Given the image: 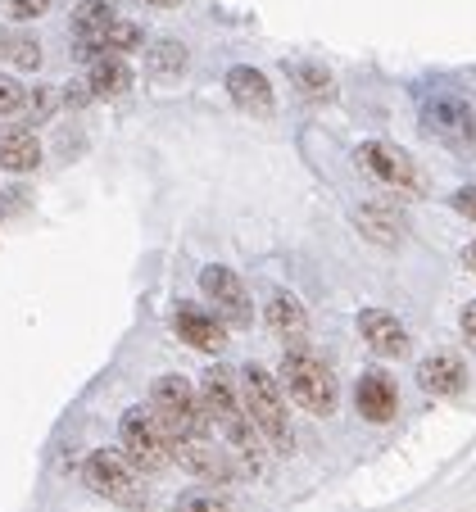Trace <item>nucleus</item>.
Instances as JSON below:
<instances>
[{
	"label": "nucleus",
	"mask_w": 476,
	"mask_h": 512,
	"mask_svg": "<svg viewBox=\"0 0 476 512\" xmlns=\"http://www.w3.org/2000/svg\"><path fill=\"white\" fill-rule=\"evenodd\" d=\"M150 413H155V422L168 431V440H177V435H204V426H209L204 422L200 395H195L182 377H173V372L150 386Z\"/></svg>",
	"instance_id": "5"
},
{
	"label": "nucleus",
	"mask_w": 476,
	"mask_h": 512,
	"mask_svg": "<svg viewBox=\"0 0 476 512\" xmlns=\"http://www.w3.org/2000/svg\"><path fill=\"white\" fill-rule=\"evenodd\" d=\"M263 318H268V331L282 340L286 349H309V313L295 295L286 290H272L268 304H263Z\"/></svg>",
	"instance_id": "10"
},
{
	"label": "nucleus",
	"mask_w": 476,
	"mask_h": 512,
	"mask_svg": "<svg viewBox=\"0 0 476 512\" xmlns=\"http://www.w3.org/2000/svg\"><path fill=\"white\" fill-rule=\"evenodd\" d=\"M227 96H232L236 109H245V114H254V118H272V109H277L268 78H263L259 68H250V64H241V68L227 73Z\"/></svg>",
	"instance_id": "14"
},
{
	"label": "nucleus",
	"mask_w": 476,
	"mask_h": 512,
	"mask_svg": "<svg viewBox=\"0 0 476 512\" xmlns=\"http://www.w3.org/2000/svg\"><path fill=\"white\" fill-rule=\"evenodd\" d=\"M146 5H164V10H173V5H182V0H146Z\"/></svg>",
	"instance_id": "31"
},
{
	"label": "nucleus",
	"mask_w": 476,
	"mask_h": 512,
	"mask_svg": "<svg viewBox=\"0 0 476 512\" xmlns=\"http://www.w3.org/2000/svg\"><path fill=\"white\" fill-rule=\"evenodd\" d=\"M359 331H363V345L381 358H404L408 354V327L386 309H363L359 313Z\"/></svg>",
	"instance_id": "12"
},
{
	"label": "nucleus",
	"mask_w": 476,
	"mask_h": 512,
	"mask_svg": "<svg viewBox=\"0 0 476 512\" xmlns=\"http://www.w3.org/2000/svg\"><path fill=\"white\" fill-rule=\"evenodd\" d=\"M146 64L155 78H182L186 73V46L182 41H155L146 50Z\"/></svg>",
	"instance_id": "20"
},
{
	"label": "nucleus",
	"mask_w": 476,
	"mask_h": 512,
	"mask_svg": "<svg viewBox=\"0 0 476 512\" xmlns=\"http://www.w3.org/2000/svg\"><path fill=\"white\" fill-rule=\"evenodd\" d=\"M177 512H232V503H227L218 490L200 485V490H186L182 499H177Z\"/></svg>",
	"instance_id": "23"
},
{
	"label": "nucleus",
	"mask_w": 476,
	"mask_h": 512,
	"mask_svg": "<svg viewBox=\"0 0 476 512\" xmlns=\"http://www.w3.org/2000/svg\"><path fill=\"white\" fill-rule=\"evenodd\" d=\"M354 159H359V168L368 177H377L386 191H395V195H422L427 191V177H422V168H418V159L408 155V150H399V145H390V141H368V145H359L354 150Z\"/></svg>",
	"instance_id": "6"
},
{
	"label": "nucleus",
	"mask_w": 476,
	"mask_h": 512,
	"mask_svg": "<svg viewBox=\"0 0 476 512\" xmlns=\"http://www.w3.org/2000/svg\"><path fill=\"white\" fill-rule=\"evenodd\" d=\"M0 59H5V64H14V68H41V46H37V37L0 28Z\"/></svg>",
	"instance_id": "19"
},
{
	"label": "nucleus",
	"mask_w": 476,
	"mask_h": 512,
	"mask_svg": "<svg viewBox=\"0 0 476 512\" xmlns=\"http://www.w3.org/2000/svg\"><path fill=\"white\" fill-rule=\"evenodd\" d=\"M5 10H10V19H41V14L50 10V0H5Z\"/></svg>",
	"instance_id": "26"
},
{
	"label": "nucleus",
	"mask_w": 476,
	"mask_h": 512,
	"mask_svg": "<svg viewBox=\"0 0 476 512\" xmlns=\"http://www.w3.org/2000/svg\"><path fill=\"white\" fill-rule=\"evenodd\" d=\"M454 209L463 213V218H472V223H476V186H463V191L454 195Z\"/></svg>",
	"instance_id": "28"
},
{
	"label": "nucleus",
	"mask_w": 476,
	"mask_h": 512,
	"mask_svg": "<svg viewBox=\"0 0 476 512\" xmlns=\"http://www.w3.org/2000/svg\"><path fill=\"white\" fill-rule=\"evenodd\" d=\"M87 87L96 100H114L132 87V68H127L123 55H96L87 68Z\"/></svg>",
	"instance_id": "17"
},
{
	"label": "nucleus",
	"mask_w": 476,
	"mask_h": 512,
	"mask_svg": "<svg viewBox=\"0 0 476 512\" xmlns=\"http://www.w3.org/2000/svg\"><path fill=\"white\" fill-rule=\"evenodd\" d=\"M458 327H463L467 345L476 349V300H472V304H463V313H458Z\"/></svg>",
	"instance_id": "29"
},
{
	"label": "nucleus",
	"mask_w": 476,
	"mask_h": 512,
	"mask_svg": "<svg viewBox=\"0 0 476 512\" xmlns=\"http://www.w3.org/2000/svg\"><path fill=\"white\" fill-rule=\"evenodd\" d=\"M173 463H182V472L200 476V481H209V485L236 481V467H232V458H227V449H214L204 435H177Z\"/></svg>",
	"instance_id": "9"
},
{
	"label": "nucleus",
	"mask_w": 476,
	"mask_h": 512,
	"mask_svg": "<svg viewBox=\"0 0 476 512\" xmlns=\"http://www.w3.org/2000/svg\"><path fill=\"white\" fill-rule=\"evenodd\" d=\"M41 164V141L23 123H0V168L5 173H32Z\"/></svg>",
	"instance_id": "15"
},
{
	"label": "nucleus",
	"mask_w": 476,
	"mask_h": 512,
	"mask_svg": "<svg viewBox=\"0 0 476 512\" xmlns=\"http://www.w3.org/2000/svg\"><path fill=\"white\" fill-rule=\"evenodd\" d=\"M286 78H291V87L300 91L304 100H331L336 96V82H331V73L322 64H286Z\"/></svg>",
	"instance_id": "18"
},
{
	"label": "nucleus",
	"mask_w": 476,
	"mask_h": 512,
	"mask_svg": "<svg viewBox=\"0 0 476 512\" xmlns=\"http://www.w3.org/2000/svg\"><path fill=\"white\" fill-rule=\"evenodd\" d=\"M277 377H282V390L291 395V404H300L304 413H313V417L336 413L340 386H336V377H331V368L313 354V349H286Z\"/></svg>",
	"instance_id": "2"
},
{
	"label": "nucleus",
	"mask_w": 476,
	"mask_h": 512,
	"mask_svg": "<svg viewBox=\"0 0 476 512\" xmlns=\"http://www.w3.org/2000/svg\"><path fill=\"white\" fill-rule=\"evenodd\" d=\"M241 404L245 417L254 422V431L268 440L272 454H295V431H291V408L282 399V386L272 372H263L259 363L241 372Z\"/></svg>",
	"instance_id": "1"
},
{
	"label": "nucleus",
	"mask_w": 476,
	"mask_h": 512,
	"mask_svg": "<svg viewBox=\"0 0 476 512\" xmlns=\"http://www.w3.org/2000/svg\"><path fill=\"white\" fill-rule=\"evenodd\" d=\"M200 290H204V300L218 304V318L227 322V327H250L254 309H250V295H245L241 277H236L232 268H223V263H209V268L200 272Z\"/></svg>",
	"instance_id": "8"
},
{
	"label": "nucleus",
	"mask_w": 476,
	"mask_h": 512,
	"mask_svg": "<svg viewBox=\"0 0 476 512\" xmlns=\"http://www.w3.org/2000/svg\"><path fill=\"white\" fill-rule=\"evenodd\" d=\"M173 331L191 349H204V354H223L227 349V322L218 318V313L200 309V304H182V309L173 313Z\"/></svg>",
	"instance_id": "11"
},
{
	"label": "nucleus",
	"mask_w": 476,
	"mask_h": 512,
	"mask_svg": "<svg viewBox=\"0 0 476 512\" xmlns=\"http://www.w3.org/2000/svg\"><path fill=\"white\" fill-rule=\"evenodd\" d=\"M118 449L141 472H164L173 463V440H168V431L146 408H127L123 413V422H118Z\"/></svg>",
	"instance_id": "4"
},
{
	"label": "nucleus",
	"mask_w": 476,
	"mask_h": 512,
	"mask_svg": "<svg viewBox=\"0 0 476 512\" xmlns=\"http://www.w3.org/2000/svg\"><path fill=\"white\" fill-rule=\"evenodd\" d=\"M28 109H32V118H37V123H46V118L55 114V91H50V87L28 91Z\"/></svg>",
	"instance_id": "25"
},
{
	"label": "nucleus",
	"mask_w": 476,
	"mask_h": 512,
	"mask_svg": "<svg viewBox=\"0 0 476 512\" xmlns=\"http://www.w3.org/2000/svg\"><path fill=\"white\" fill-rule=\"evenodd\" d=\"M100 46H105V55H127V50L146 46V32L136 28V23H127V19H114L105 28V37H100Z\"/></svg>",
	"instance_id": "21"
},
{
	"label": "nucleus",
	"mask_w": 476,
	"mask_h": 512,
	"mask_svg": "<svg viewBox=\"0 0 476 512\" xmlns=\"http://www.w3.org/2000/svg\"><path fill=\"white\" fill-rule=\"evenodd\" d=\"M359 227L372 236V241H381V245H395L399 241V218H395V213H381L377 204H368V209L359 213Z\"/></svg>",
	"instance_id": "22"
},
{
	"label": "nucleus",
	"mask_w": 476,
	"mask_h": 512,
	"mask_svg": "<svg viewBox=\"0 0 476 512\" xmlns=\"http://www.w3.org/2000/svg\"><path fill=\"white\" fill-rule=\"evenodd\" d=\"M87 485L100 494V499L118 503V508H146L150 503V490L141 481V467H132L123 458V449H96L82 467Z\"/></svg>",
	"instance_id": "3"
},
{
	"label": "nucleus",
	"mask_w": 476,
	"mask_h": 512,
	"mask_svg": "<svg viewBox=\"0 0 476 512\" xmlns=\"http://www.w3.org/2000/svg\"><path fill=\"white\" fill-rule=\"evenodd\" d=\"M463 263H467V268H472V277H476V241L463 250Z\"/></svg>",
	"instance_id": "30"
},
{
	"label": "nucleus",
	"mask_w": 476,
	"mask_h": 512,
	"mask_svg": "<svg viewBox=\"0 0 476 512\" xmlns=\"http://www.w3.org/2000/svg\"><path fill=\"white\" fill-rule=\"evenodd\" d=\"M418 386L427 390V395H436V399L463 395V386H467L463 358L449 354V349H436V354H427V358L418 363Z\"/></svg>",
	"instance_id": "13"
},
{
	"label": "nucleus",
	"mask_w": 476,
	"mask_h": 512,
	"mask_svg": "<svg viewBox=\"0 0 476 512\" xmlns=\"http://www.w3.org/2000/svg\"><path fill=\"white\" fill-rule=\"evenodd\" d=\"M23 105H28V91H23L19 82L10 78V73H0V118H5V114H19Z\"/></svg>",
	"instance_id": "24"
},
{
	"label": "nucleus",
	"mask_w": 476,
	"mask_h": 512,
	"mask_svg": "<svg viewBox=\"0 0 476 512\" xmlns=\"http://www.w3.org/2000/svg\"><path fill=\"white\" fill-rule=\"evenodd\" d=\"M422 123H427L431 136L458 150V155H472L476 150V114L467 100L458 96H427L422 100Z\"/></svg>",
	"instance_id": "7"
},
{
	"label": "nucleus",
	"mask_w": 476,
	"mask_h": 512,
	"mask_svg": "<svg viewBox=\"0 0 476 512\" xmlns=\"http://www.w3.org/2000/svg\"><path fill=\"white\" fill-rule=\"evenodd\" d=\"M87 100H91V87H87V82H68V87H64V105H68V109H82Z\"/></svg>",
	"instance_id": "27"
},
{
	"label": "nucleus",
	"mask_w": 476,
	"mask_h": 512,
	"mask_svg": "<svg viewBox=\"0 0 476 512\" xmlns=\"http://www.w3.org/2000/svg\"><path fill=\"white\" fill-rule=\"evenodd\" d=\"M354 404H359L363 422H390L399 408V395H395V381L386 372H363L359 377V390H354Z\"/></svg>",
	"instance_id": "16"
}]
</instances>
